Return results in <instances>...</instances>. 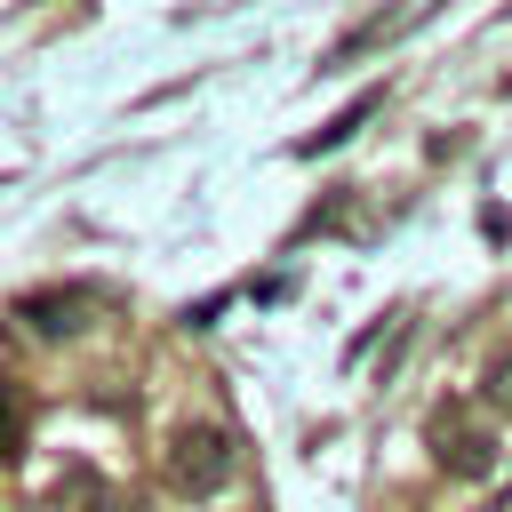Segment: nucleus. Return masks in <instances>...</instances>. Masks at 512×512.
<instances>
[{"instance_id":"f257e3e1","label":"nucleus","mask_w":512,"mask_h":512,"mask_svg":"<svg viewBox=\"0 0 512 512\" xmlns=\"http://www.w3.org/2000/svg\"><path fill=\"white\" fill-rule=\"evenodd\" d=\"M424 448H432V464L456 472V480H488V472H496V432L480 424L472 400H440L432 424H424Z\"/></svg>"},{"instance_id":"f03ea898","label":"nucleus","mask_w":512,"mask_h":512,"mask_svg":"<svg viewBox=\"0 0 512 512\" xmlns=\"http://www.w3.org/2000/svg\"><path fill=\"white\" fill-rule=\"evenodd\" d=\"M232 432L224 424H176V440H168V488L176 496H216L224 480H232Z\"/></svg>"},{"instance_id":"7ed1b4c3","label":"nucleus","mask_w":512,"mask_h":512,"mask_svg":"<svg viewBox=\"0 0 512 512\" xmlns=\"http://www.w3.org/2000/svg\"><path fill=\"white\" fill-rule=\"evenodd\" d=\"M88 312H96L88 288H48V296H24L16 304V320H32V336H80Z\"/></svg>"},{"instance_id":"20e7f679","label":"nucleus","mask_w":512,"mask_h":512,"mask_svg":"<svg viewBox=\"0 0 512 512\" xmlns=\"http://www.w3.org/2000/svg\"><path fill=\"white\" fill-rule=\"evenodd\" d=\"M40 512H112V488H104V472H88V464H64V480L40 496Z\"/></svg>"},{"instance_id":"39448f33","label":"nucleus","mask_w":512,"mask_h":512,"mask_svg":"<svg viewBox=\"0 0 512 512\" xmlns=\"http://www.w3.org/2000/svg\"><path fill=\"white\" fill-rule=\"evenodd\" d=\"M376 104H384V96H376V88H368V96H352V104H344V112H336V120H328V128H320V136H304V144H296V152H304V160H312V152H336V144H344V136H352V128H360V120H368V112H376Z\"/></svg>"},{"instance_id":"423d86ee","label":"nucleus","mask_w":512,"mask_h":512,"mask_svg":"<svg viewBox=\"0 0 512 512\" xmlns=\"http://www.w3.org/2000/svg\"><path fill=\"white\" fill-rule=\"evenodd\" d=\"M480 392H488V408H496V416H512V352H496V360H488Z\"/></svg>"},{"instance_id":"0eeeda50","label":"nucleus","mask_w":512,"mask_h":512,"mask_svg":"<svg viewBox=\"0 0 512 512\" xmlns=\"http://www.w3.org/2000/svg\"><path fill=\"white\" fill-rule=\"evenodd\" d=\"M8 448H16V408L0 400V456H8Z\"/></svg>"}]
</instances>
